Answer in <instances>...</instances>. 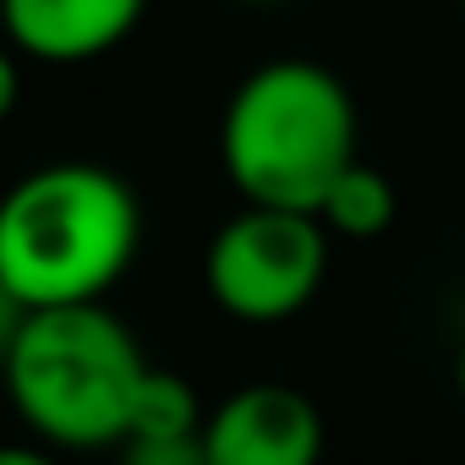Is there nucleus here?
<instances>
[{
  "label": "nucleus",
  "instance_id": "obj_1",
  "mask_svg": "<svg viewBox=\"0 0 465 465\" xmlns=\"http://www.w3.org/2000/svg\"><path fill=\"white\" fill-rule=\"evenodd\" d=\"M137 242L143 208L132 186L88 159L45 164L0 197V285L28 312L104 302Z\"/></svg>",
  "mask_w": 465,
  "mask_h": 465
},
{
  "label": "nucleus",
  "instance_id": "obj_2",
  "mask_svg": "<svg viewBox=\"0 0 465 465\" xmlns=\"http://www.w3.org/2000/svg\"><path fill=\"white\" fill-rule=\"evenodd\" d=\"M219 159L247 208L318 219L329 186L356 164V104L318 61H263L224 104Z\"/></svg>",
  "mask_w": 465,
  "mask_h": 465
},
{
  "label": "nucleus",
  "instance_id": "obj_3",
  "mask_svg": "<svg viewBox=\"0 0 465 465\" xmlns=\"http://www.w3.org/2000/svg\"><path fill=\"white\" fill-rule=\"evenodd\" d=\"M148 378L137 334L104 307L28 312V329L0 372L12 411L50 449L99 454L126 443L132 400Z\"/></svg>",
  "mask_w": 465,
  "mask_h": 465
},
{
  "label": "nucleus",
  "instance_id": "obj_4",
  "mask_svg": "<svg viewBox=\"0 0 465 465\" xmlns=\"http://www.w3.org/2000/svg\"><path fill=\"white\" fill-rule=\"evenodd\" d=\"M329 274V230L312 213L242 208L230 213L203 258V280L219 312L236 323L296 318Z\"/></svg>",
  "mask_w": 465,
  "mask_h": 465
},
{
  "label": "nucleus",
  "instance_id": "obj_5",
  "mask_svg": "<svg viewBox=\"0 0 465 465\" xmlns=\"http://www.w3.org/2000/svg\"><path fill=\"white\" fill-rule=\"evenodd\" d=\"M203 454L208 465H318L323 416L291 383H247L208 411Z\"/></svg>",
  "mask_w": 465,
  "mask_h": 465
},
{
  "label": "nucleus",
  "instance_id": "obj_6",
  "mask_svg": "<svg viewBox=\"0 0 465 465\" xmlns=\"http://www.w3.org/2000/svg\"><path fill=\"white\" fill-rule=\"evenodd\" d=\"M148 0H0V28L34 61H94L115 50L137 23Z\"/></svg>",
  "mask_w": 465,
  "mask_h": 465
},
{
  "label": "nucleus",
  "instance_id": "obj_7",
  "mask_svg": "<svg viewBox=\"0 0 465 465\" xmlns=\"http://www.w3.org/2000/svg\"><path fill=\"white\" fill-rule=\"evenodd\" d=\"M394 208H400V203H394L389 175L356 159V164L329 186V197H323V208H318V224L334 230V236H351V242H372V236H383V230L394 224Z\"/></svg>",
  "mask_w": 465,
  "mask_h": 465
},
{
  "label": "nucleus",
  "instance_id": "obj_8",
  "mask_svg": "<svg viewBox=\"0 0 465 465\" xmlns=\"http://www.w3.org/2000/svg\"><path fill=\"white\" fill-rule=\"evenodd\" d=\"M203 405H197V389L181 378V372H164V367H148L137 400H132V421H126V443L132 438H197L203 432Z\"/></svg>",
  "mask_w": 465,
  "mask_h": 465
},
{
  "label": "nucleus",
  "instance_id": "obj_9",
  "mask_svg": "<svg viewBox=\"0 0 465 465\" xmlns=\"http://www.w3.org/2000/svg\"><path fill=\"white\" fill-rule=\"evenodd\" d=\"M121 465H208L203 432L197 438H132L121 443Z\"/></svg>",
  "mask_w": 465,
  "mask_h": 465
},
{
  "label": "nucleus",
  "instance_id": "obj_10",
  "mask_svg": "<svg viewBox=\"0 0 465 465\" xmlns=\"http://www.w3.org/2000/svg\"><path fill=\"white\" fill-rule=\"evenodd\" d=\"M23 329H28V307L0 285V372H6V361H12V351H17V340H23Z\"/></svg>",
  "mask_w": 465,
  "mask_h": 465
},
{
  "label": "nucleus",
  "instance_id": "obj_11",
  "mask_svg": "<svg viewBox=\"0 0 465 465\" xmlns=\"http://www.w3.org/2000/svg\"><path fill=\"white\" fill-rule=\"evenodd\" d=\"M17 99H23V72H17L12 50H0V121L17 110Z\"/></svg>",
  "mask_w": 465,
  "mask_h": 465
},
{
  "label": "nucleus",
  "instance_id": "obj_12",
  "mask_svg": "<svg viewBox=\"0 0 465 465\" xmlns=\"http://www.w3.org/2000/svg\"><path fill=\"white\" fill-rule=\"evenodd\" d=\"M0 465H55V454L39 443H0Z\"/></svg>",
  "mask_w": 465,
  "mask_h": 465
},
{
  "label": "nucleus",
  "instance_id": "obj_13",
  "mask_svg": "<svg viewBox=\"0 0 465 465\" xmlns=\"http://www.w3.org/2000/svg\"><path fill=\"white\" fill-rule=\"evenodd\" d=\"M454 383H460V400H465V351H460V367H454Z\"/></svg>",
  "mask_w": 465,
  "mask_h": 465
},
{
  "label": "nucleus",
  "instance_id": "obj_14",
  "mask_svg": "<svg viewBox=\"0 0 465 465\" xmlns=\"http://www.w3.org/2000/svg\"><path fill=\"white\" fill-rule=\"evenodd\" d=\"M460 6H465V0H460Z\"/></svg>",
  "mask_w": 465,
  "mask_h": 465
}]
</instances>
